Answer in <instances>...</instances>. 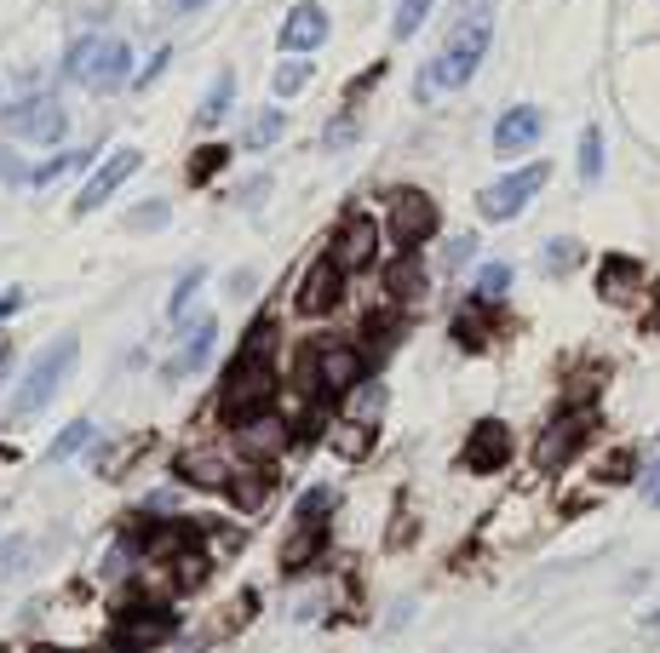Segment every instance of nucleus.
Masks as SVG:
<instances>
[{
	"label": "nucleus",
	"mask_w": 660,
	"mask_h": 653,
	"mask_svg": "<svg viewBox=\"0 0 660 653\" xmlns=\"http://www.w3.org/2000/svg\"><path fill=\"white\" fill-rule=\"evenodd\" d=\"M271 344H276V327L258 316V322L247 327V338H242L236 361H230V373H224L219 412H224L236 430H242L247 419H258V412H271V390H276V378H271Z\"/></svg>",
	"instance_id": "obj_1"
},
{
	"label": "nucleus",
	"mask_w": 660,
	"mask_h": 653,
	"mask_svg": "<svg viewBox=\"0 0 660 653\" xmlns=\"http://www.w3.org/2000/svg\"><path fill=\"white\" fill-rule=\"evenodd\" d=\"M488 41H494V18H488V12H471L466 23L448 34V47L431 58V69H425V92L466 86V81L477 75V63L488 58Z\"/></svg>",
	"instance_id": "obj_2"
},
{
	"label": "nucleus",
	"mask_w": 660,
	"mask_h": 653,
	"mask_svg": "<svg viewBox=\"0 0 660 653\" xmlns=\"http://www.w3.org/2000/svg\"><path fill=\"white\" fill-rule=\"evenodd\" d=\"M70 81H87L92 92H115V86H126L132 81V47L126 41H75L70 47Z\"/></svg>",
	"instance_id": "obj_3"
},
{
	"label": "nucleus",
	"mask_w": 660,
	"mask_h": 653,
	"mask_svg": "<svg viewBox=\"0 0 660 653\" xmlns=\"http://www.w3.org/2000/svg\"><path fill=\"white\" fill-rule=\"evenodd\" d=\"M75 350L81 344L75 338H58L47 356H35V367L23 373V385H18V401H12V419H29V412H41L52 401V390L63 385V373L75 367Z\"/></svg>",
	"instance_id": "obj_4"
},
{
	"label": "nucleus",
	"mask_w": 660,
	"mask_h": 653,
	"mask_svg": "<svg viewBox=\"0 0 660 653\" xmlns=\"http://www.w3.org/2000/svg\"><path fill=\"white\" fill-rule=\"evenodd\" d=\"M437 224H443V213L425 190H390V235L403 253H419L437 235Z\"/></svg>",
	"instance_id": "obj_5"
},
{
	"label": "nucleus",
	"mask_w": 660,
	"mask_h": 653,
	"mask_svg": "<svg viewBox=\"0 0 660 653\" xmlns=\"http://www.w3.org/2000/svg\"><path fill=\"white\" fill-rule=\"evenodd\" d=\"M546 178H551V166L546 161H535V166H522V172H511V178H500V184H488L483 195H477V206H483V218H494V224H506V218H517L528 201H535L540 190H546Z\"/></svg>",
	"instance_id": "obj_6"
},
{
	"label": "nucleus",
	"mask_w": 660,
	"mask_h": 653,
	"mask_svg": "<svg viewBox=\"0 0 660 653\" xmlns=\"http://www.w3.org/2000/svg\"><path fill=\"white\" fill-rule=\"evenodd\" d=\"M339 298H345V269H339L334 253H322V258L299 275L293 309H299V316H327V309H339Z\"/></svg>",
	"instance_id": "obj_7"
},
{
	"label": "nucleus",
	"mask_w": 660,
	"mask_h": 653,
	"mask_svg": "<svg viewBox=\"0 0 660 653\" xmlns=\"http://www.w3.org/2000/svg\"><path fill=\"white\" fill-rule=\"evenodd\" d=\"M327 253L339 258L345 275H351V269L362 275V269L379 258V224H374L368 213H345V224L334 229V247H327Z\"/></svg>",
	"instance_id": "obj_8"
},
{
	"label": "nucleus",
	"mask_w": 660,
	"mask_h": 653,
	"mask_svg": "<svg viewBox=\"0 0 660 653\" xmlns=\"http://www.w3.org/2000/svg\"><path fill=\"white\" fill-rule=\"evenodd\" d=\"M362 367H368V356H362L356 344H316V396L356 390Z\"/></svg>",
	"instance_id": "obj_9"
},
{
	"label": "nucleus",
	"mask_w": 660,
	"mask_h": 653,
	"mask_svg": "<svg viewBox=\"0 0 660 653\" xmlns=\"http://www.w3.org/2000/svg\"><path fill=\"white\" fill-rule=\"evenodd\" d=\"M139 166H144V155H139V150H115V155H110V161L98 166L87 184H81V195H75V218L98 213V206H104V201H110V195L132 178V172H139Z\"/></svg>",
	"instance_id": "obj_10"
},
{
	"label": "nucleus",
	"mask_w": 660,
	"mask_h": 653,
	"mask_svg": "<svg viewBox=\"0 0 660 653\" xmlns=\"http://www.w3.org/2000/svg\"><path fill=\"white\" fill-rule=\"evenodd\" d=\"M167 636H173V613H161V608H139V613H126L121 625H115L110 647H115V653H150V647H161Z\"/></svg>",
	"instance_id": "obj_11"
},
{
	"label": "nucleus",
	"mask_w": 660,
	"mask_h": 653,
	"mask_svg": "<svg viewBox=\"0 0 660 653\" xmlns=\"http://www.w3.org/2000/svg\"><path fill=\"white\" fill-rule=\"evenodd\" d=\"M591 436V412H563L546 436H540V447H535V465L540 470H563L569 459H575V447Z\"/></svg>",
	"instance_id": "obj_12"
},
{
	"label": "nucleus",
	"mask_w": 660,
	"mask_h": 653,
	"mask_svg": "<svg viewBox=\"0 0 660 653\" xmlns=\"http://www.w3.org/2000/svg\"><path fill=\"white\" fill-rule=\"evenodd\" d=\"M540 132H546V110H535V103H511V110L494 121V150L522 155V150L540 144Z\"/></svg>",
	"instance_id": "obj_13"
},
{
	"label": "nucleus",
	"mask_w": 660,
	"mask_h": 653,
	"mask_svg": "<svg viewBox=\"0 0 660 653\" xmlns=\"http://www.w3.org/2000/svg\"><path fill=\"white\" fill-rule=\"evenodd\" d=\"M7 126L18 137L52 144V137H63V110H58V103H47V98H23V103H12V110H7Z\"/></svg>",
	"instance_id": "obj_14"
},
{
	"label": "nucleus",
	"mask_w": 660,
	"mask_h": 653,
	"mask_svg": "<svg viewBox=\"0 0 660 653\" xmlns=\"http://www.w3.org/2000/svg\"><path fill=\"white\" fill-rule=\"evenodd\" d=\"M511 459V430L500 419H483L471 436H466V470L488 476V470H500Z\"/></svg>",
	"instance_id": "obj_15"
},
{
	"label": "nucleus",
	"mask_w": 660,
	"mask_h": 653,
	"mask_svg": "<svg viewBox=\"0 0 660 653\" xmlns=\"http://www.w3.org/2000/svg\"><path fill=\"white\" fill-rule=\"evenodd\" d=\"M282 47H287V52H322V47H327V12L316 7V0H299V7L287 12Z\"/></svg>",
	"instance_id": "obj_16"
},
{
	"label": "nucleus",
	"mask_w": 660,
	"mask_h": 653,
	"mask_svg": "<svg viewBox=\"0 0 660 653\" xmlns=\"http://www.w3.org/2000/svg\"><path fill=\"white\" fill-rule=\"evenodd\" d=\"M643 287V264L638 258H626V253H609L603 264H598V293L609 298V304H626Z\"/></svg>",
	"instance_id": "obj_17"
},
{
	"label": "nucleus",
	"mask_w": 660,
	"mask_h": 653,
	"mask_svg": "<svg viewBox=\"0 0 660 653\" xmlns=\"http://www.w3.org/2000/svg\"><path fill=\"white\" fill-rule=\"evenodd\" d=\"M179 476L195 481V488H230V465L219 459V447H190V453H179Z\"/></svg>",
	"instance_id": "obj_18"
},
{
	"label": "nucleus",
	"mask_w": 660,
	"mask_h": 653,
	"mask_svg": "<svg viewBox=\"0 0 660 653\" xmlns=\"http://www.w3.org/2000/svg\"><path fill=\"white\" fill-rule=\"evenodd\" d=\"M213 344H219V322H195L190 327V338H184V350L167 361V378H184V373H195L207 356H213Z\"/></svg>",
	"instance_id": "obj_19"
},
{
	"label": "nucleus",
	"mask_w": 660,
	"mask_h": 653,
	"mask_svg": "<svg viewBox=\"0 0 660 653\" xmlns=\"http://www.w3.org/2000/svg\"><path fill=\"white\" fill-rule=\"evenodd\" d=\"M322 544H327V528H322V522H299V528H293V539L282 544V568H287V573H299L305 562L322 557Z\"/></svg>",
	"instance_id": "obj_20"
},
{
	"label": "nucleus",
	"mask_w": 660,
	"mask_h": 653,
	"mask_svg": "<svg viewBox=\"0 0 660 653\" xmlns=\"http://www.w3.org/2000/svg\"><path fill=\"white\" fill-rule=\"evenodd\" d=\"M385 287H390L396 304H414V298L425 293V264H419V253H396V264H390V275H385Z\"/></svg>",
	"instance_id": "obj_21"
},
{
	"label": "nucleus",
	"mask_w": 660,
	"mask_h": 653,
	"mask_svg": "<svg viewBox=\"0 0 660 653\" xmlns=\"http://www.w3.org/2000/svg\"><path fill=\"white\" fill-rule=\"evenodd\" d=\"M230 499H236L242 510H264V504H271V476H264V470L230 476Z\"/></svg>",
	"instance_id": "obj_22"
},
{
	"label": "nucleus",
	"mask_w": 660,
	"mask_h": 653,
	"mask_svg": "<svg viewBox=\"0 0 660 653\" xmlns=\"http://www.w3.org/2000/svg\"><path fill=\"white\" fill-rule=\"evenodd\" d=\"M230 98H236V75H230V69H219V81L207 86V98H202V110H195V121H202V126L224 121V115H230Z\"/></svg>",
	"instance_id": "obj_23"
},
{
	"label": "nucleus",
	"mask_w": 660,
	"mask_h": 653,
	"mask_svg": "<svg viewBox=\"0 0 660 653\" xmlns=\"http://www.w3.org/2000/svg\"><path fill=\"white\" fill-rule=\"evenodd\" d=\"M242 436H247L253 453H276V447L287 441V425H282V419H271V412H258V419H247V425H242Z\"/></svg>",
	"instance_id": "obj_24"
},
{
	"label": "nucleus",
	"mask_w": 660,
	"mask_h": 653,
	"mask_svg": "<svg viewBox=\"0 0 660 653\" xmlns=\"http://www.w3.org/2000/svg\"><path fill=\"white\" fill-rule=\"evenodd\" d=\"M437 0H396V18H390V34L396 41H408V34H419V23L431 18Z\"/></svg>",
	"instance_id": "obj_25"
},
{
	"label": "nucleus",
	"mask_w": 660,
	"mask_h": 653,
	"mask_svg": "<svg viewBox=\"0 0 660 653\" xmlns=\"http://www.w3.org/2000/svg\"><path fill=\"white\" fill-rule=\"evenodd\" d=\"M454 338L466 344V350H483V338H488V316H483V298L459 309V322H454Z\"/></svg>",
	"instance_id": "obj_26"
},
{
	"label": "nucleus",
	"mask_w": 660,
	"mask_h": 653,
	"mask_svg": "<svg viewBox=\"0 0 660 653\" xmlns=\"http://www.w3.org/2000/svg\"><path fill=\"white\" fill-rule=\"evenodd\" d=\"M224 161H230V150H224V144H202V150H195V155H190V166H184V178H190V184H207V178H213V172H224Z\"/></svg>",
	"instance_id": "obj_27"
},
{
	"label": "nucleus",
	"mask_w": 660,
	"mask_h": 653,
	"mask_svg": "<svg viewBox=\"0 0 660 653\" xmlns=\"http://www.w3.org/2000/svg\"><path fill=\"white\" fill-rule=\"evenodd\" d=\"M580 178H586V184L603 178V132H598V126L580 132Z\"/></svg>",
	"instance_id": "obj_28"
},
{
	"label": "nucleus",
	"mask_w": 660,
	"mask_h": 653,
	"mask_svg": "<svg viewBox=\"0 0 660 653\" xmlns=\"http://www.w3.org/2000/svg\"><path fill=\"white\" fill-rule=\"evenodd\" d=\"M29 562H35V544H29V539H0V584L18 579Z\"/></svg>",
	"instance_id": "obj_29"
},
{
	"label": "nucleus",
	"mask_w": 660,
	"mask_h": 653,
	"mask_svg": "<svg viewBox=\"0 0 660 653\" xmlns=\"http://www.w3.org/2000/svg\"><path fill=\"white\" fill-rule=\"evenodd\" d=\"M87 441H92V425L75 419V425H63V430H58V441L47 447V459H70V453H81Z\"/></svg>",
	"instance_id": "obj_30"
},
{
	"label": "nucleus",
	"mask_w": 660,
	"mask_h": 653,
	"mask_svg": "<svg viewBox=\"0 0 660 653\" xmlns=\"http://www.w3.org/2000/svg\"><path fill=\"white\" fill-rule=\"evenodd\" d=\"M506 287H511V264H483V269H477V298H483V304H494Z\"/></svg>",
	"instance_id": "obj_31"
},
{
	"label": "nucleus",
	"mask_w": 660,
	"mask_h": 653,
	"mask_svg": "<svg viewBox=\"0 0 660 653\" xmlns=\"http://www.w3.org/2000/svg\"><path fill=\"white\" fill-rule=\"evenodd\" d=\"M282 126H287V115L282 110H264L253 126H247V144L253 150H264V144H276V137H282Z\"/></svg>",
	"instance_id": "obj_32"
},
{
	"label": "nucleus",
	"mask_w": 660,
	"mask_h": 653,
	"mask_svg": "<svg viewBox=\"0 0 660 653\" xmlns=\"http://www.w3.org/2000/svg\"><path fill=\"white\" fill-rule=\"evenodd\" d=\"M202 282H207V275H202V269H184V282H179V287H173V298H167V316H173V322H179V316H184V309H190V298H195V293H202Z\"/></svg>",
	"instance_id": "obj_33"
},
{
	"label": "nucleus",
	"mask_w": 660,
	"mask_h": 653,
	"mask_svg": "<svg viewBox=\"0 0 660 653\" xmlns=\"http://www.w3.org/2000/svg\"><path fill=\"white\" fill-rule=\"evenodd\" d=\"M379 407H385V385H374V378H368V385L356 390L351 412H362V425H374V419H379Z\"/></svg>",
	"instance_id": "obj_34"
},
{
	"label": "nucleus",
	"mask_w": 660,
	"mask_h": 653,
	"mask_svg": "<svg viewBox=\"0 0 660 653\" xmlns=\"http://www.w3.org/2000/svg\"><path fill=\"white\" fill-rule=\"evenodd\" d=\"M327 510H334V488H311V493L299 499V522H322Z\"/></svg>",
	"instance_id": "obj_35"
},
{
	"label": "nucleus",
	"mask_w": 660,
	"mask_h": 653,
	"mask_svg": "<svg viewBox=\"0 0 660 653\" xmlns=\"http://www.w3.org/2000/svg\"><path fill=\"white\" fill-rule=\"evenodd\" d=\"M305 81H311V63H282V69H276V92H282V98L305 92Z\"/></svg>",
	"instance_id": "obj_36"
},
{
	"label": "nucleus",
	"mask_w": 660,
	"mask_h": 653,
	"mask_svg": "<svg viewBox=\"0 0 660 653\" xmlns=\"http://www.w3.org/2000/svg\"><path fill=\"white\" fill-rule=\"evenodd\" d=\"M580 264V241H551V247H546V269H575Z\"/></svg>",
	"instance_id": "obj_37"
},
{
	"label": "nucleus",
	"mask_w": 660,
	"mask_h": 653,
	"mask_svg": "<svg viewBox=\"0 0 660 653\" xmlns=\"http://www.w3.org/2000/svg\"><path fill=\"white\" fill-rule=\"evenodd\" d=\"M368 436H374V425L345 430V436H339V453H345V459H362V453H368Z\"/></svg>",
	"instance_id": "obj_38"
},
{
	"label": "nucleus",
	"mask_w": 660,
	"mask_h": 653,
	"mask_svg": "<svg viewBox=\"0 0 660 653\" xmlns=\"http://www.w3.org/2000/svg\"><path fill=\"white\" fill-rule=\"evenodd\" d=\"M161 218H167V201H150V206H139V213H132L126 224H132V229H155Z\"/></svg>",
	"instance_id": "obj_39"
},
{
	"label": "nucleus",
	"mask_w": 660,
	"mask_h": 653,
	"mask_svg": "<svg viewBox=\"0 0 660 653\" xmlns=\"http://www.w3.org/2000/svg\"><path fill=\"white\" fill-rule=\"evenodd\" d=\"M632 465H638L632 453H615V459L603 465V481H620V476H632Z\"/></svg>",
	"instance_id": "obj_40"
},
{
	"label": "nucleus",
	"mask_w": 660,
	"mask_h": 653,
	"mask_svg": "<svg viewBox=\"0 0 660 653\" xmlns=\"http://www.w3.org/2000/svg\"><path fill=\"white\" fill-rule=\"evenodd\" d=\"M471 253H477V241H471V235H459V241H448V264H466Z\"/></svg>",
	"instance_id": "obj_41"
},
{
	"label": "nucleus",
	"mask_w": 660,
	"mask_h": 653,
	"mask_svg": "<svg viewBox=\"0 0 660 653\" xmlns=\"http://www.w3.org/2000/svg\"><path fill=\"white\" fill-rule=\"evenodd\" d=\"M18 309H23V293H18V287H7V293H0V322L18 316Z\"/></svg>",
	"instance_id": "obj_42"
},
{
	"label": "nucleus",
	"mask_w": 660,
	"mask_h": 653,
	"mask_svg": "<svg viewBox=\"0 0 660 653\" xmlns=\"http://www.w3.org/2000/svg\"><path fill=\"white\" fill-rule=\"evenodd\" d=\"M345 137H356V121H351V115H339V121H334V132H327V144H345Z\"/></svg>",
	"instance_id": "obj_43"
},
{
	"label": "nucleus",
	"mask_w": 660,
	"mask_h": 653,
	"mask_svg": "<svg viewBox=\"0 0 660 653\" xmlns=\"http://www.w3.org/2000/svg\"><path fill=\"white\" fill-rule=\"evenodd\" d=\"M643 493H649V504H660V459H654L649 476H643Z\"/></svg>",
	"instance_id": "obj_44"
},
{
	"label": "nucleus",
	"mask_w": 660,
	"mask_h": 653,
	"mask_svg": "<svg viewBox=\"0 0 660 653\" xmlns=\"http://www.w3.org/2000/svg\"><path fill=\"white\" fill-rule=\"evenodd\" d=\"M195 7H202V0H173V12H195Z\"/></svg>",
	"instance_id": "obj_45"
},
{
	"label": "nucleus",
	"mask_w": 660,
	"mask_h": 653,
	"mask_svg": "<svg viewBox=\"0 0 660 653\" xmlns=\"http://www.w3.org/2000/svg\"><path fill=\"white\" fill-rule=\"evenodd\" d=\"M7 367H12V356H7V350H0V378H7Z\"/></svg>",
	"instance_id": "obj_46"
},
{
	"label": "nucleus",
	"mask_w": 660,
	"mask_h": 653,
	"mask_svg": "<svg viewBox=\"0 0 660 653\" xmlns=\"http://www.w3.org/2000/svg\"><path fill=\"white\" fill-rule=\"evenodd\" d=\"M35 653H63V647H35Z\"/></svg>",
	"instance_id": "obj_47"
},
{
	"label": "nucleus",
	"mask_w": 660,
	"mask_h": 653,
	"mask_svg": "<svg viewBox=\"0 0 660 653\" xmlns=\"http://www.w3.org/2000/svg\"><path fill=\"white\" fill-rule=\"evenodd\" d=\"M654 327H660V322H654Z\"/></svg>",
	"instance_id": "obj_48"
}]
</instances>
